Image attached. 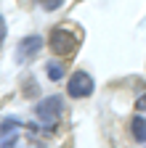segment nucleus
I'll return each mask as SVG.
<instances>
[{
	"label": "nucleus",
	"mask_w": 146,
	"mask_h": 148,
	"mask_svg": "<svg viewBox=\"0 0 146 148\" xmlns=\"http://www.w3.org/2000/svg\"><path fill=\"white\" fill-rule=\"evenodd\" d=\"M77 45H80V37L75 34V32H69V29H64V27H56L51 32V50L53 53H59V56H72L77 50Z\"/></svg>",
	"instance_id": "nucleus-2"
},
{
	"label": "nucleus",
	"mask_w": 146,
	"mask_h": 148,
	"mask_svg": "<svg viewBox=\"0 0 146 148\" xmlns=\"http://www.w3.org/2000/svg\"><path fill=\"white\" fill-rule=\"evenodd\" d=\"M61 74H64V66H61V64H56V61L48 64V77H51V79H61Z\"/></svg>",
	"instance_id": "nucleus-7"
},
{
	"label": "nucleus",
	"mask_w": 146,
	"mask_h": 148,
	"mask_svg": "<svg viewBox=\"0 0 146 148\" xmlns=\"http://www.w3.org/2000/svg\"><path fill=\"white\" fill-rule=\"evenodd\" d=\"M66 92L72 98H88L93 92V77L85 71H75L69 77V85H66Z\"/></svg>",
	"instance_id": "nucleus-3"
},
{
	"label": "nucleus",
	"mask_w": 146,
	"mask_h": 148,
	"mask_svg": "<svg viewBox=\"0 0 146 148\" xmlns=\"http://www.w3.org/2000/svg\"><path fill=\"white\" fill-rule=\"evenodd\" d=\"M61 108H64L61 95H48V98H43V101L37 103L35 114H37L40 124H45L48 130H53V127H56V122H59V116H61Z\"/></svg>",
	"instance_id": "nucleus-1"
},
{
	"label": "nucleus",
	"mask_w": 146,
	"mask_h": 148,
	"mask_svg": "<svg viewBox=\"0 0 146 148\" xmlns=\"http://www.w3.org/2000/svg\"><path fill=\"white\" fill-rule=\"evenodd\" d=\"M3 37H6V21H3V16H0V42H3Z\"/></svg>",
	"instance_id": "nucleus-9"
},
{
	"label": "nucleus",
	"mask_w": 146,
	"mask_h": 148,
	"mask_svg": "<svg viewBox=\"0 0 146 148\" xmlns=\"http://www.w3.org/2000/svg\"><path fill=\"white\" fill-rule=\"evenodd\" d=\"M19 122L16 119H8L3 122V127H0V148H13V143L19 140Z\"/></svg>",
	"instance_id": "nucleus-5"
},
{
	"label": "nucleus",
	"mask_w": 146,
	"mask_h": 148,
	"mask_svg": "<svg viewBox=\"0 0 146 148\" xmlns=\"http://www.w3.org/2000/svg\"><path fill=\"white\" fill-rule=\"evenodd\" d=\"M61 3H64V0H40V5L45 11H56V8H61Z\"/></svg>",
	"instance_id": "nucleus-8"
},
{
	"label": "nucleus",
	"mask_w": 146,
	"mask_h": 148,
	"mask_svg": "<svg viewBox=\"0 0 146 148\" xmlns=\"http://www.w3.org/2000/svg\"><path fill=\"white\" fill-rule=\"evenodd\" d=\"M138 108H146V98H141V101H138Z\"/></svg>",
	"instance_id": "nucleus-10"
},
{
	"label": "nucleus",
	"mask_w": 146,
	"mask_h": 148,
	"mask_svg": "<svg viewBox=\"0 0 146 148\" xmlns=\"http://www.w3.org/2000/svg\"><path fill=\"white\" fill-rule=\"evenodd\" d=\"M130 130H133V138L136 140H146V119L143 116H133Z\"/></svg>",
	"instance_id": "nucleus-6"
},
{
	"label": "nucleus",
	"mask_w": 146,
	"mask_h": 148,
	"mask_svg": "<svg viewBox=\"0 0 146 148\" xmlns=\"http://www.w3.org/2000/svg\"><path fill=\"white\" fill-rule=\"evenodd\" d=\"M40 48H43V37H37V34L24 37V40L19 42V48H16V61H19V64H27V61H32L35 56L40 53Z\"/></svg>",
	"instance_id": "nucleus-4"
}]
</instances>
